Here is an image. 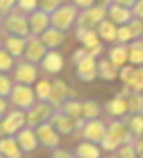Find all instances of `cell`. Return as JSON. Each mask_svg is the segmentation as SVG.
<instances>
[{
	"label": "cell",
	"instance_id": "836d02e7",
	"mask_svg": "<svg viewBox=\"0 0 143 158\" xmlns=\"http://www.w3.org/2000/svg\"><path fill=\"white\" fill-rule=\"evenodd\" d=\"M15 67V57L4 46L0 48V73H10Z\"/></svg>",
	"mask_w": 143,
	"mask_h": 158
},
{
	"label": "cell",
	"instance_id": "60d3db41",
	"mask_svg": "<svg viewBox=\"0 0 143 158\" xmlns=\"http://www.w3.org/2000/svg\"><path fill=\"white\" fill-rule=\"evenodd\" d=\"M134 71H136V67L134 65H130V63H126L124 67H120V71H118V78L122 80V84H126L130 78H132V74H134Z\"/></svg>",
	"mask_w": 143,
	"mask_h": 158
},
{
	"label": "cell",
	"instance_id": "8992f818",
	"mask_svg": "<svg viewBox=\"0 0 143 158\" xmlns=\"http://www.w3.org/2000/svg\"><path fill=\"white\" fill-rule=\"evenodd\" d=\"M50 122H52V126L63 135H78L82 124H84V118L74 120V118L65 114L61 109H53L52 116H50Z\"/></svg>",
	"mask_w": 143,
	"mask_h": 158
},
{
	"label": "cell",
	"instance_id": "11a10c76",
	"mask_svg": "<svg viewBox=\"0 0 143 158\" xmlns=\"http://www.w3.org/2000/svg\"><path fill=\"white\" fill-rule=\"evenodd\" d=\"M0 158H6V156H2V154H0Z\"/></svg>",
	"mask_w": 143,
	"mask_h": 158
},
{
	"label": "cell",
	"instance_id": "9c48e42d",
	"mask_svg": "<svg viewBox=\"0 0 143 158\" xmlns=\"http://www.w3.org/2000/svg\"><path fill=\"white\" fill-rule=\"evenodd\" d=\"M78 135L86 141H92L101 145V141L107 137V124L99 118H94V120H84L82 128L78 131Z\"/></svg>",
	"mask_w": 143,
	"mask_h": 158
},
{
	"label": "cell",
	"instance_id": "681fc988",
	"mask_svg": "<svg viewBox=\"0 0 143 158\" xmlns=\"http://www.w3.org/2000/svg\"><path fill=\"white\" fill-rule=\"evenodd\" d=\"M113 2H116V4H120V6H126V8H132L137 0H113Z\"/></svg>",
	"mask_w": 143,
	"mask_h": 158
},
{
	"label": "cell",
	"instance_id": "f6af8a7d",
	"mask_svg": "<svg viewBox=\"0 0 143 158\" xmlns=\"http://www.w3.org/2000/svg\"><path fill=\"white\" fill-rule=\"evenodd\" d=\"M132 14H134V17L143 19V0H137V2L132 6Z\"/></svg>",
	"mask_w": 143,
	"mask_h": 158
},
{
	"label": "cell",
	"instance_id": "816d5d0a",
	"mask_svg": "<svg viewBox=\"0 0 143 158\" xmlns=\"http://www.w3.org/2000/svg\"><path fill=\"white\" fill-rule=\"evenodd\" d=\"M105 158H116V154H115V152H107V156H105Z\"/></svg>",
	"mask_w": 143,
	"mask_h": 158
},
{
	"label": "cell",
	"instance_id": "c3c4849f",
	"mask_svg": "<svg viewBox=\"0 0 143 158\" xmlns=\"http://www.w3.org/2000/svg\"><path fill=\"white\" fill-rule=\"evenodd\" d=\"M132 143H134V147H136V152H137V156L141 158V156H143V137H136V139L132 141Z\"/></svg>",
	"mask_w": 143,
	"mask_h": 158
},
{
	"label": "cell",
	"instance_id": "ffe728a7",
	"mask_svg": "<svg viewBox=\"0 0 143 158\" xmlns=\"http://www.w3.org/2000/svg\"><path fill=\"white\" fill-rule=\"evenodd\" d=\"M105 112H107L109 116H113V118H124V116H128V101H126V97L116 94L113 99H109L107 105H105Z\"/></svg>",
	"mask_w": 143,
	"mask_h": 158
},
{
	"label": "cell",
	"instance_id": "ac0fdd59",
	"mask_svg": "<svg viewBox=\"0 0 143 158\" xmlns=\"http://www.w3.org/2000/svg\"><path fill=\"white\" fill-rule=\"evenodd\" d=\"M40 67H42V71L48 73V74H57V73L63 71L65 59L57 50H48L46 55H44L42 61H40Z\"/></svg>",
	"mask_w": 143,
	"mask_h": 158
},
{
	"label": "cell",
	"instance_id": "4316f807",
	"mask_svg": "<svg viewBox=\"0 0 143 158\" xmlns=\"http://www.w3.org/2000/svg\"><path fill=\"white\" fill-rule=\"evenodd\" d=\"M128 63L134 67H143V40L136 38L128 44Z\"/></svg>",
	"mask_w": 143,
	"mask_h": 158
},
{
	"label": "cell",
	"instance_id": "f907efd6",
	"mask_svg": "<svg viewBox=\"0 0 143 158\" xmlns=\"http://www.w3.org/2000/svg\"><path fill=\"white\" fill-rule=\"evenodd\" d=\"M95 2H97V4H103V6H109L113 0H95Z\"/></svg>",
	"mask_w": 143,
	"mask_h": 158
},
{
	"label": "cell",
	"instance_id": "d6986e66",
	"mask_svg": "<svg viewBox=\"0 0 143 158\" xmlns=\"http://www.w3.org/2000/svg\"><path fill=\"white\" fill-rule=\"evenodd\" d=\"M107 17L116 25H126L130 23V19L134 17L132 14V8H126V6H120L116 2H111L107 6Z\"/></svg>",
	"mask_w": 143,
	"mask_h": 158
},
{
	"label": "cell",
	"instance_id": "4fadbf2b",
	"mask_svg": "<svg viewBox=\"0 0 143 158\" xmlns=\"http://www.w3.org/2000/svg\"><path fill=\"white\" fill-rule=\"evenodd\" d=\"M74 95H76V94L61 80V78H56V80H52V94H50L48 103H50L53 109H61L65 101L71 99V97H74Z\"/></svg>",
	"mask_w": 143,
	"mask_h": 158
},
{
	"label": "cell",
	"instance_id": "e575fe53",
	"mask_svg": "<svg viewBox=\"0 0 143 158\" xmlns=\"http://www.w3.org/2000/svg\"><path fill=\"white\" fill-rule=\"evenodd\" d=\"M115 154H116V158H139L137 152H136V147H134V143H132V141L120 145L118 149L115 151Z\"/></svg>",
	"mask_w": 143,
	"mask_h": 158
},
{
	"label": "cell",
	"instance_id": "cb8c5ba5",
	"mask_svg": "<svg viewBox=\"0 0 143 158\" xmlns=\"http://www.w3.org/2000/svg\"><path fill=\"white\" fill-rule=\"evenodd\" d=\"M118 67L109 59V57H101L97 59V76L101 78V80H116L118 78Z\"/></svg>",
	"mask_w": 143,
	"mask_h": 158
},
{
	"label": "cell",
	"instance_id": "d590c367",
	"mask_svg": "<svg viewBox=\"0 0 143 158\" xmlns=\"http://www.w3.org/2000/svg\"><path fill=\"white\" fill-rule=\"evenodd\" d=\"M132 40H134V35H132L128 23L126 25H118V29H116V42L118 44H130Z\"/></svg>",
	"mask_w": 143,
	"mask_h": 158
},
{
	"label": "cell",
	"instance_id": "2e32d148",
	"mask_svg": "<svg viewBox=\"0 0 143 158\" xmlns=\"http://www.w3.org/2000/svg\"><path fill=\"white\" fill-rule=\"evenodd\" d=\"M15 139H17V143H19V147H21V151L23 152H35L36 149H38V137H36V130L35 128H31V126H25L23 130H19L17 133H15Z\"/></svg>",
	"mask_w": 143,
	"mask_h": 158
},
{
	"label": "cell",
	"instance_id": "ee69618b",
	"mask_svg": "<svg viewBox=\"0 0 143 158\" xmlns=\"http://www.w3.org/2000/svg\"><path fill=\"white\" fill-rule=\"evenodd\" d=\"M86 55H90V53H88V50L82 46V48H78V50H76L74 53H73V63L76 65V63H78V61H82L84 57H86Z\"/></svg>",
	"mask_w": 143,
	"mask_h": 158
},
{
	"label": "cell",
	"instance_id": "ba28073f",
	"mask_svg": "<svg viewBox=\"0 0 143 158\" xmlns=\"http://www.w3.org/2000/svg\"><path fill=\"white\" fill-rule=\"evenodd\" d=\"M76 38L82 46L88 50L92 57H99L103 52V42L97 35L95 29H86V27H76Z\"/></svg>",
	"mask_w": 143,
	"mask_h": 158
},
{
	"label": "cell",
	"instance_id": "9a60e30c",
	"mask_svg": "<svg viewBox=\"0 0 143 158\" xmlns=\"http://www.w3.org/2000/svg\"><path fill=\"white\" fill-rule=\"evenodd\" d=\"M74 67H76V78L80 82H94L97 78V59L92 55H86Z\"/></svg>",
	"mask_w": 143,
	"mask_h": 158
},
{
	"label": "cell",
	"instance_id": "484cf974",
	"mask_svg": "<svg viewBox=\"0 0 143 158\" xmlns=\"http://www.w3.org/2000/svg\"><path fill=\"white\" fill-rule=\"evenodd\" d=\"M116 29H118V25L113 23L109 17H105L101 23L95 27L97 35H99V38H101L103 42H116Z\"/></svg>",
	"mask_w": 143,
	"mask_h": 158
},
{
	"label": "cell",
	"instance_id": "bcb514c9",
	"mask_svg": "<svg viewBox=\"0 0 143 158\" xmlns=\"http://www.w3.org/2000/svg\"><path fill=\"white\" fill-rule=\"evenodd\" d=\"M8 110H10V101H8V97H0V120L6 116Z\"/></svg>",
	"mask_w": 143,
	"mask_h": 158
},
{
	"label": "cell",
	"instance_id": "7a4b0ae2",
	"mask_svg": "<svg viewBox=\"0 0 143 158\" xmlns=\"http://www.w3.org/2000/svg\"><path fill=\"white\" fill-rule=\"evenodd\" d=\"M80 10L76 8L74 4H61L56 12L50 14V21H52V27H56L63 32H67L74 27L76 23V17H78Z\"/></svg>",
	"mask_w": 143,
	"mask_h": 158
},
{
	"label": "cell",
	"instance_id": "ab89813d",
	"mask_svg": "<svg viewBox=\"0 0 143 158\" xmlns=\"http://www.w3.org/2000/svg\"><path fill=\"white\" fill-rule=\"evenodd\" d=\"M128 27H130V31H132V35H134V40L143 36V19H139V17H132L130 23H128Z\"/></svg>",
	"mask_w": 143,
	"mask_h": 158
},
{
	"label": "cell",
	"instance_id": "b9f144b4",
	"mask_svg": "<svg viewBox=\"0 0 143 158\" xmlns=\"http://www.w3.org/2000/svg\"><path fill=\"white\" fill-rule=\"evenodd\" d=\"M17 6V0H0V14L6 15L10 12H14Z\"/></svg>",
	"mask_w": 143,
	"mask_h": 158
},
{
	"label": "cell",
	"instance_id": "1f68e13d",
	"mask_svg": "<svg viewBox=\"0 0 143 158\" xmlns=\"http://www.w3.org/2000/svg\"><path fill=\"white\" fill-rule=\"evenodd\" d=\"M126 124H128L132 135H134V139L143 137V112H139V114H128Z\"/></svg>",
	"mask_w": 143,
	"mask_h": 158
},
{
	"label": "cell",
	"instance_id": "f5cc1de1",
	"mask_svg": "<svg viewBox=\"0 0 143 158\" xmlns=\"http://www.w3.org/2000/svg\"><path fill=\"white\" fill-rule=\"evenodd\" d=\"M2 17H4V15H2V14H0V27H2Z\"/></svg>",
	"mask_w": 143,
	"mask_h": 158
},
{
	"label": "cell",
	"instance_id": "f1b7e54d",
	"mask_svg": "<svg viewBox=\"0 0 143 158\" xmlns=\"http://www.w3.org/2000/svg\"><path fill=\"white\" fill-rule=\"evenodd\" d=\"M101 112H103V107L97 103L95 99H86V101H82V118L84 120L99 118Z\"/></svg>",
	"mask_w": 143,
	"mask_h": 158
},
{
	"label": "cell",
	"instance_id": "44dd1931",
	"mask_svg": "<svg viewBox=\"0 0 143 158\" xmlns=\"http://www.w3.org/2000/svg\"><path fill=\"white\" fill-rule=\"evenodd\" d=\"M40 40L44 42V46L48 50H57L65 44V32L56 29V27H48L46 31L40 35Z\"/></svg>",
	"mask_w": 143,
	"mask_h": 158
},
{
	"label": "cell",
	"instance_id": "7dc6e473",
	"mask_svg": "<svg viewBox=\"0 0 143 158\" xmlns=\"http://www.w3.org/2000/svg\"><path fill=\"white\" fill-rule=\"evenodd\" d=\"M73 4L78 8V10H86V8H90L95 4V0H73Z\"/></svg>",
	"mask_w": 143,
	"mask_h": 158
},
{
	"label": "cell",
	"instance_id": "7bdbcfd3",
	"mask_svg": "<svg viewBox=\"0 0 143 158\" xmlns=\"http://www.w3.org/2000/svg\"><path fill=\"white\" fill-rule=\"evenodd\" d=\"M52 158H76V154L63 151V149H56V151H52Z\"/></svg>",
	"mask_w": 143,
	"mask_h": 158
},
{
	"label": "cell",
	"instance_id": "db71d44e",
	"mask_svg": "<svg viewBox=\"0 0 143 158\" xmlns=\"http://www.w3.org/2000/svg\"><path fill=\"white\" fill-rule=\"evenodd\" d=\"M2 44H4V40H2V38H0V48H2Z\"/></svg>",
	"mask_w": 143,
	"mask_h": 158
},
{
	"label": "cell",
	"instance_id": "83f0119b",
	"mask_svg": "<svg viewBox=\"0 0 143 158\" xmlns=\"http://www.w3.org/2000/svg\"><path fill=\"white\" fill-rule=\"evenodd\" d=\"M109 59H111L118 69L124 67L128 63V44H115V46L109 50Z\"/></svg>",
	"mask_w": 143,
	"mask_h": 158
},
{
	"label": "cell",
	"instance_id": "8fae6325",
	"mask_svg": "<svg viewBox=\"0 0 143 158\" xmlns=\"http://www.w3.org/2000/svg\"><path fill=\"white\" fill-rule=\"evenodd\" d=\"M38 80V69L35 63H31L27 59H21L14 67V82L19 84H27V86H35Z\"/></svg>",
	"mask_w": 143,
	"mask_h": 158
},
{
	"label": "cell",
	"instance_id": "8d00e7d4",
	"mask_svg": "<svg viewBox=\"0 0 143 158\" xmlns=\"http://www.w3.org/2000/svg\"><path fill=\"white\" fill-rule=\"evenodd\" d=\"M12 88H14L12 78H10L6 73H0V97H10Z\"/></svg>",
	"mask_w": 143,
	"mask_h": 158
},
{
	"label": "cell",
	"instance_id": "4dcf8cb0",
	"mask_svg": "<svg viewBox=\"0 0 143 158\" xmlns=\"http://www.w3.org/2000/svg\"><path fill=\"white\" fill-rule=\"evenodd\" d=\"M126 101H128V114L143 112V94L141 92H130L126 95Z\"/></svg>",
	"mask_w": 143,
	"mask_h": 158
},
{
	"label": "cell",
	"instance_id": "7c38bea8",
	"mask_svg": "<svg viewBox=\"0 0 143 158\" xmlns=\"http://www.w3.org/2000/svg\"><path fill=\"white\" fill-rule=\"evenodd\" d=\"M52 112H53V107L48 103V101H36V103L27 110V126L36 128L40 124L48 122Z\"/></svg>",
	"mask_w": 143,
	"mask_h": 158
},
{
	"label": "cell",
	"instance_id": "7402d4cb",
	"mask_svg": "<svg viewBox=\"0 0 143 158\" xmlns=\"http://www.w3.org/2000/svg\"><path fill=\"white\" fill-rule=\"evenodd\" d=\"M0 154L6 158H23V151H21L15 135H4V137H0Z\"/></svg>",
	"mask_w": 143,
	"mask_h": 158
},
{
	"label": "cell",
	"instance_id": "e0dca14e",
	"mask_svg": "<svg viewBox=\"0 0 143 158\" xmlns=\"http://www.w3.org/2000/svg\"><path fill=\"white\" fill-rule=\"evenodd\" d=\"M27 19H29V31H31V35H35V36H40L48 27H52L50 14L42 12V10H35V12H31L27 15Z\"/></svg>",
	"mask_w": 143,
	"mask_h": 158
},
{
	"label": "cell",
	"instance_id": "6da1fadb",
	"mask_svg": "<svg viewBox=\"0 0 143 158\" xmlns=\"http://www.w3.org/2000/svg\"><path fill=\"white\" fill-rule=\"evenodd\" d=\"M130 141H134V135H132L126 120L115 118L107 124V137L101 141V151L103 152H115L120 145L130 143Z\"/></svg>",
	"mask_w": 143,
	"mask_h": 158
},
{
	"label": "cell",
	"instance_id": "74e56055",
	"mask_svg": "<svg viewBox=\"0 0 143 158\" xmlns=\"http://www.w3.org/2000/svg\"><path fill=\"white\" fill-rule=\"evenodd\" d=\"M61 4H65V0H38V10H42V12H46V14H52V12H56Z\"/></svg>",
	"mask_w": 143,
	"mask_h": 158
},
{
	"label": "cell",
	"instance_id": "f35d334b",
	"mask_svg": "<svg viewBox=\"0 0 143 158\" xmlns=\"http://www.w3.org/2000/svg\"><path fill=\"white\" fill-rule=\"evenodd\" d=\"M19 12H23V14H31V12H35V10H38V0H17V6H15Z\"/></svg>",
	"mask_w": 143,
	"mask_h": 158
},
{
	"label": "cell",
	"instance_id": "d4e9b609",
	"mask_svg": "<svg viewBox=\"0 0 143 158\" xmlns=\"http://www.w3.org/2000/svg\"><path fill=\"white\" fill-rule=\"evenodd\" d=\"M2 46L14 55V57H23L25 53V46H27V36H15V35H8V38L4 40Z\"/></svg>",
	"mask_w": 143,
	"mask_h": 158
},
{
	"label": "cell",
	"instance_id": "603a6c76",
	"mask_svg": "<svg viewBox=\"0 0 143 158\" xmlns=\"http://www.w3.org/2000/svg\"><path fill=\"white\" fill-rule=\"evenodd\" d=\"M101 145L92 143V141H86L82 139L78 145L74 147V154L76 158H101Z\"/></svg>",
	"mask_w": 143,
	"mask_h": 158
},
{
	"label": "cell",
	"instance_id": "f546056e",
	"mask_svg": "<svg viewBox=\"0 0 143 158\" xmlns=\"http://www.w3.org/2000/svg\"><path fill=\"white\" fill-rule=\"evenodd\" d=\"M61 110H63L67 116H71V118H74V120H80V118H82V101H78L76 97H71V99H67V101L63 103Z\"/></svg>",
	"mask_w": 143,
	"mask_h": 158
},
{
	"label": "cell",
	"instance_id": "3957f363",
	"mask_svg": "<svg viewBox=\"0 0 143 158\" xmlns=\"http://www.w3.org/2000/svg\"><path fill=\"white\" fill-rule=\"evenodd\" d=\"M10 103L15 109H21V110H29L32 105L36 103V94H35V88H31L27 84H19V82H14V88H12V94H10Z\"/></svg>",
	"mask_w": 143,
	"mask_h": 158
},
{
	"label": "cell",
	"instance_id": "52a82bcc",
	"mask_svg": "<svg viewBox=\"0 0 143 158\" xmlns=\"http://www.w3.org/2000/svg\"><path fill=\"white\" fill-rule=\"evenodd\" d=\"M107 17V6L103 4H94L86 10H80L76 17L74 27H86V29H95L101 21Z\"/></svg>",
	"mask_w": 143,
	"mask_h": 158
},
{
	"label": "cell",
	"instance_id": "5bb4252c",
	"mask_svg": "<svg viewBox=\"0 0 143 158\" xmlns=\"http://www.w3.org/2000/svg\"><path fill=\"white\" fill-rule=\"evenodd\" d=\"M46 52H48V48L44 46V42L40 40V36H35V35H29L27 36V46H25L23 59L38 65L42 61V57L46 55Z\"/></svg>",
	"mask_w": 143,
	"mask_h": 158
},
{
	"label": "cell",
	"instance_id": "30bf717a",
	"mask_svg": "<svg viewBox=\"0 0 143 158\" xmlns=\"http://www.w3.org/2000/svg\"><path fill=\"white\" fill-rule=\"evenodd\" d=\"M36 130V137H38V143L44 147V149H50V151H56L59 149V143H61V133L52 126V122H44L40 126L35 128Z\"/></svg>",
	"mask_w": 143,
	"mask_h": 158
},
{
	"label": "cell",
	"instance_id": "d6a6232c",
	"mask_svg": "<svg viewBox=\"0 0 143 158\" xmlns=\"http://www.w3.org/2000/svg\"><path fill=\"white\" fill-rule=\"evenodd\" d=\"M35 94H36V99L38 101H48L50 99V94H52V80H48V78L36 80V84H35Z\"/></svg>",
	"mask_w": 143,
	"mask_h": 158
},
{
	"label": "cell",
	"instance_id": "277c9868",
	"mask_svg": "<svg viewBox=\"0 0 143 158\" xmlns=\"http://www.w3.org/2000/svg\"><path fill=\"white\" fill-rule=\"evenodd\" d=\"M25 126H27V110H21V109L14 107L0 120V137H4V135H15Z\"/></svg>",
	"mask_w": 143,
	"mask_h": 158
},
{
	"label": "cell",
	"instance_id": "5b68a950",
	"mask_svg": "<svg viewBox=\"0 0 143 158\" xmlns=\"http://www.w3.org/2000/svg\"><path fill=\"white\" fill-rule=\"evenodd\" d=\"M2 29L8 32V35H15V36H29V19L27 14L19 12V10H14L2 17Z\"/></svg>",
	"mask_w": 143,
	"mask_h": 158
}]
</instances>
